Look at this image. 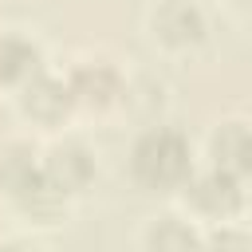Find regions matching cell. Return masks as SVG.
Instances as JSON below:
<instances>
[{
    "label": "cell",
    "mask_w": 252,
    "mask_h": 252,
    "mask_svg": "<svg viewBox=\"0 0 252 252\" xmlns=\"http://www.w3.org/2000/svg\"><path fill=\"white\" fill-rule=\"evenodd\" d=\"M134 173L150 189H169L189 177V142L177 130H150L134 146Z\"/></svg>",
    "instance_id": "obj_1"
},
{
    "label": "cell",
    "mask_w": 252,
    "mask_h": 252,
    "mask_svg": "<svg viewBox=\"0 0 252 252\" xmlns=\"http://www.w3.org/2000/svg\"><path fill=\"white\" fill-rule=\"evenodd\" d=\"M189 201H193L201 213H209V217H228V213L240 209V185H236L232 173L209 169V173H201V177L189 185Z\"/></svg>",
    "instance_id": "obj_2"
},
{
    "label": "cell",
    "mask_w": 252,
    "mask_h": 252,
    "mask_svg": "<svg viewBox=\"0 0 252 252\" xmlns=\"http://www.w3.org/2000/svg\"><path fill=\"white\" fill-rule=\"evenodd\" d=\"M154 28H158V35H161L165 43L185 47V43H197V39L205 35V16H201V8L189 4V0H169V4L158 8Z\"/></svg>",
    "instance_id": "obj_3"
},
{
    "label": "cell",
    "mask_w": 252,
    "mask_h": 252,
    "mask_svg": "<svg viewBox=\"0 0 252 252\" xmlns=\"http://www.w3.org/2000/svg\"><path fill=\"white\" fill-rule=\"evenodd\" d=\"M43 173H47L63 193H67V189H83V185L94 177V158H91L87 146H79V142H63V146L51 150Z\"/></svg>",
    "instance_id": "obj_4"
},
{
    "label": "cell",
    "mask_w": 252,
    "mask_h": 252,
    "mask_svg": "<svg viewBox=\"0 0 252 252\" xmlns=\"http://www.w3.org/2000/svg\"><path fill=\"white\" fill-rule=\"evenodd\" d=\"M209 150H213L217 169H224V173H232V177H240V173L252 169V130H248L244 122H224V126L213 134Z\"/></svg>",
    "instance_id": "obj_5"
},
{
    "label": "cell",
    "mask_w": 252,
    "mask_h": 252,
    "mask_svg": "<svg viewBox=\"0 0 252 252\" xmlns=\"http://www.w3.org/2000/svg\"><path fill=\"white\" fill-rule=\"evenodd\" d=\"M71 94L79 98V102H87V106H110L114 98H118V91H122V79H118V71L110 67V63H83L75 75H71Z\"/></svg>",
    "instance_id": "obj_6"
},
{
    "label": "cell",
    "mask_w": 252,
    "mask_h": 252,
    "mask_svg": "<svg viewBox=\"0 0 252 252\" xmlns=\"http://www.w3.org/2000/svg\"><path fill=\"white\" fill-rule=\"evenodd\" d=\"M71 102H75V94H71L67 83H59V79H51V75H32V79H28L24 110H28L32 118L55 122V118H63V114L71 110Z\"/></svg>",
    "instance_id": "obj_7"
},
{
    "label": "cell",
    "mask_w": 252,
    "mask_h": 252,
    "mask_svg": "<svg viewBox=\"0 0 252 252\" xmlns=\"http://www.w3.org/2000/svg\"><path fill=\"white\" fill-rule=\"evenodd\" d=\"M32 75H39V47L24 35H0V79L28 83Z\"/></svg>",
    "instance_id": "obj_8"
},
{
    "label": "cell",
    "mask_w": 252,
    "mask_h": 252,
    "mask_svg": "<svg viewBox=\"0 0 252 252\" xmlns=\"http://www.w3.org/2000/svg\"><path fill=\"white\" fill-rule=\"evenodd\" d=\"M150 252H201V236L193 232V224L177 220V217H161L150 232H146Z\"/></svg>",
    "instance_id": "obj_9"
},
{
    "label": "cell",
    "mask_w": 252,
    "mask_h": 252,
    "mask_svg": "<svg viewBox=\"0 0 252 252\" xmlns=\"http://www.w3.org/2000/svg\"><path fill=\"white\" fill-rule=\"evenodd\" d=\"M35 154L28 150V146H8L4 154H0V181H4V189L12 193V197H20L43 169L32 161Z\"/></svg>",
    "instance_id": "obj_10"
},
{
    "label": "cell",
    "mask_w": 252,
    "mask_h": 252,
    "mask_svg": "<svg viewBox=\"0 0 252 252\" xmlns=\"http://www.w3.org/2000/svg\"><path fill=\"white\" fill-rule=\"evenodd\" d=\"M209 252H248V240H244V232H228V228H220V232L209 240Z\"/></svg>",
    "instance_id": "obj_11"
},
{
    "label": "cell",
    "mask_w": 252,
    "mask_h": 252,
    "mask_svg": "<svg viewBox=\"0 0 252 252\" xmlns=\"http://www.w3.org/2000/svg\"><path fill=\"white\" fill-rule=\"evenodd\" d=\"M0 252H28V248H16V244H8V248H0Z\"/></svg>",
    "instance_id": "obj_12"
},
{
    "label": "cell",
    "mask_w": 252,
    "mask_h": 252,
    "mask_svg": "<svg viewBox=\"0 0 252 252\" xmlns=\"http://www.w3.org/2000/svg\"><path fill=\"white\" fill-rule=\"evenodd\" d=\"M240 4H248V8H252V0H240Z\"/></svg>",
    "instance_id": "obj_13"
}]
</instances>
